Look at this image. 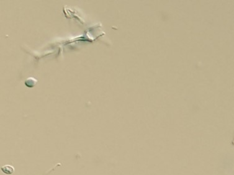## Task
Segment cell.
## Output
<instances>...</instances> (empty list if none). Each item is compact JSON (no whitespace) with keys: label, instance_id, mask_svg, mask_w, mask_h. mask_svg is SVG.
Listing matches in <instances>:
<instances>
[{"label":"cell","instance_id":"6da1fadb","mask_svg":"<svg viewBox=\"0 0 234 175\" xmlns=\"http://www.w3.org/2000/svg\"><path fill=\"white\" fill-rule=\"evenodd\" d=\"M1 171L6 174H12L14 172V168L11 165H4L1 168Z\"/></svg>","mask_w":234,"mask_h":175}]
</instances>
